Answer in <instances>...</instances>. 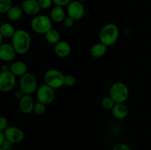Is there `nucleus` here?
I'll list each match as a JSON object with an SVG mask.
<instances>
[{
  "label": "nucleus",
  "mask_w": 151,
  "mask_h": 150,
  "mask_svg": "<svg viewBox=\"0 0 151 150\" xmlns=\"http://www.w3.org/2000/svg\"><path fill=\"white\" fill-rule=\"evenodd\" d=\"M31 36L27 31L18 29L12 38V45L18 54H24L31 46Z\"/></svg>",
  "instance_id": "nucleus-1"
},
{
  "label": "nucleus",
  "mask_w": 151,
  "mask_h": 150,
  "mask_svg": "<svg viewBox=\"0 0 151 150\" xmlns=\"http://www.w3.org/2000/svg\"><path fill=\"white\" fill-rule=\"evenodd\" d=\"M119 36V29L115 24L109 23L101 28L99 33L100 41L107 46H113Z\"/></svg>",
  "instance_id": "nucleus-2"
},
{
  "label": "nucleus",
  "mask_w": 151,
  "mask_h": 150,
  "mask_svg": "<svg viewBox=\"0 0 151 150\" xmlns=\"http://www.w3.org/2000/svg\"><path fill=\"white\" fill-rule=\"evenodd\" d=\"M128 87L125 83L117 82L114 83L109 89V96L115 103H125L129 97Z\"/></svg>",
  "instance_id": "nucleus-3"
},
{
  "label": "nucleus",
  "mask_w": 151,
  "mask_h": 150,
  "mask_svg": "<svg viewBox=\"0 0 151 150\" xmlns=\"http://www.w3.org/2000/svg\"><path fill=\"white\" fill-rule=\"evenodd\" d=\"M30 26L33 32L45 35L52 28V21L45 15H37L31 21Z\"/></svg>",
  "instance_id": "nucleus-4"
},
{
  "label": "nucleus",
  "mask_w": 151,
  "mask_h": 150,
  "mask_svg": "<svg viewBox=\"0 0 151 150\" xmlns=\"http://www.w3.org/2000/svg\"><path fill=\"white\" fill-rule=\"evenodd\" d=\"M65 75L60 71L52 69L47 71L44 74V82L53 89H58L64 85Z\"/></svg>",
  "instance_id": "nucleus-5"
},
{
  "label": "nucleus",
  "mask_w": 151,
  "mask_h": 150,
  "mask_svg": "<svg viewBox=\"0 0 151 150\" xmlns=\"http://www.w3.org/2000/svg\"><path fill=\"white\" fill-rule=\"evenodd\" d=\"M19 88L25 95H31L38 90V82L35 76L31 73H26L20 77Z\"/></svg>",
  "instance_id": "nucleus-6"
},
{
  "label": "nucleus",
  "mask_w": 151,
  "mask_h": 150,
  "mask_svg": "<svg viewBox=\"0 0 151 150\" xmlns=\"http://www.w3.org/2000/svg\"><path fill=\"white\" fill-rule=\"evenodd\" d=\"M36 95L38 101L44 103L47 105L52 102L55 99V89L46 84L38 87L36 91Z\"/></svg>",
  "instance_id": "nucleus-7"
},
{
  "label": "nucleus",
  "mask_w": 151,
  "mask_h": 150,
  "mask_svg": "<svg viewBox=\"0 0 151 150\" xmlns=\"http://www.w3.org/2000/svg\"><path fill=\"white\" fill-rule=\"evenodd\" d=\"M16 83V76L10 71L1 72L0 74V91L9 92L14 88Z\"/></svg>",
  "instance_id": "nucleus-8"
},
{
  "label": "nucleus",
  "mask_w": 151,
  "mask_h": 150,
  "mask_svg": "<svg viewBox=\"0 0 151 150\" xmlns=\"http://www.w3.org/2000/svg\"><path fill=\"white\" fill-rule=\"evenodd\" d=\"M66 7V13L68 16L73 19L75 21H78L83 17L85 7L81 1L74 0L71 1Z\"/></svg>",
  "instance_id": "nucleus-9"
},
{
  "label": "nucleus",
  "mask_w": 151,
  "mask_h": 150,
  "mask_svg": "<svg viewBox=\"0 0 151 150\" xmlns=\"http://www.w3.org/2000/svg\"><path fill=\"white\" fill-rule=\"evenodd\" d=\"M3 132L5 135L6 139L13 144L21 142L24 137L23 131L19 127L15 126H9Z\"/></svg>",
  "instance_id": "nucleus-10"
},
{
  "label": "nucleus",
  "mask_w": 151,
  "mask_h": 150,
  "mask_svg": "<svg viewBox=\"0 0 151 150\" xmlns=\"http://www.w3.org/2000/svg\"><path fill=\"white\" fill-rule=\"evenodd\" d=\"M16 54L17 52L12 44H6V43L0 44V59L2 61H13Z\"/></svg>",
  "instance_id": "nucleus-11"
},
{
  "label": "nucleus",
  "mask_w": 151,
  "mask_h": 150,
  "mask_svg": "<svg viewBox=\"0 0 151 150\" xmlns=\"http://www.w3.org/2000/svg\"><path fill=\"white\" fill-rule=\"evenodd\" d=\"M24 13L29 16H37L41 10L38 0H24L22 6Z\"/></svg>",
  "instance_id": "nucleus-12"
},
{
  "label": "nucleus",
  "mask_w": 151,
  "mask_h": 150,
  "mask_svg": "<svg viewBox=\"0 0 151 150\" xmlns=\"http://www.w3.org/2000/svg\"><path fill=\"white\" fill-rule=\"evenodd\" d=\"M54 50L58 57L60 58H65L70 54L72 48L70 44L67 41H60L56 45H55Z\"/></svg>",
  "instance_id": "nucleus-13"
},
{
  "label": "nucleus",
  "mask_w": 151,
  "mask_h": 150,
  "mask_svg": "<svg viewBox=\"0 0 151 150\" xmlns=\"http://www.w3.org/2000/svg\"><path fill=\"white\" fill-rule=\"evenodd\" d=\"M35 104L30 95H24L19 100V108L23 113L29 114L33 112Z\"/></svg>",
  "instance_id": "nucleus-14"
},
{
  "label": "nucleus",
  "mask_w": 151,
  "mask_h": 150,
  "mask_svg": "<svg viewBox=\"0 0 151 150\" xmlns=\"http://www.w3.org/2000/svg\"><path fill=\"white\" fill-rule=\"evenodd\" d=\"M112 114L117 119H123L128 115V107L125 103H116L111 110Z\"/></svg>",
  "instance_id": "nucleus-15"
},
{
  "label": "nucleus",
  "mask_w": 151,
  "mask_h": 150,
  "mask_svg": "<svg viewBox=\"0 0 151 150\" xmlns=\"http://www.w3.org/2000/svg\"><path fill=\"white\" fill-rule=\"evenodd\" d=\"M10 71L16 76H22L27 73V66L23 61H15L10 66Z\"/></svg>",
  "instance_id": "nucleus-16"
},
{
  "label": "nucleus",
  "mask_w": 151,
  "mask_h": 150,
  "mask_svg": "<svg viewBox=\"0 0 151 150\" xmlns=\"http://www.w3.org/2000/svg\"><path fill=\"white\" fill-rule=\"evenodd\" d=\"M50 19L55 23H60L63 22L66 19V11L63 7L55 6L50 12Z\"/></svg>",
  "instance_id": "nucleus-17"
},
{
  "label": "nucleus",
  "mask_w": 151,
  "mask_h": 150,
  "mask_svg": "<svg viewBox=\"0 0 151 150\" xmlns=\"http://www.w3.org/2000/svg\"><path fill=\"white\" fill-rule=\"evenodd\" d=\"M108 48H109V46L105 45L103 43H97L91 47L90 54L94 58H100L106 54Z\"/></svg>",
  "instance_id": "nucleus-18"
},
{
  "label": "nucleus",
  "mask_w": 151,
  "mask_h": 150,
  "mask_svg": "<svg viewBox=\"0 0 151 150\" xmlns=\"http://www.w3.org/2000/svg\"><path fill=\"white\" fill-rule=\"evenodd\" d=\"M45 40L47 43L52 45H56L60 41V34L57 29L52 28L44 35Z\"/></svg>",
  "instance_id": "nucleus-19"
},
{
  "label": "nucleus",
  "mask_w": 151,
  "mask_h": 150,
  "mask_svg": "<svg viewBox=\"0 0 151 150\" xmlns=\"http://www.w3.org/2000/svg\"><path fill=\"white\" fill-rule=\"evenodd\" d=\"M23 13L24 10L22 7L13 6L6 14H7L9 20L12 21H16L19 20L22 17Z\"/></svg>",
  "instance_id": "nucleus-20"
},
{
  "label": "nucleus",
  "mask_w": 151,
  "mask_h": 150,
  "mask_svg": "<svg viewBox=\"0 0 151 150\" xmlns=\"http://www.w3.org/2000/svg\"><path fill=\"white\" fill-rule=\"evenodd\" d=\"M16 32V30L13 25L10 23H4L0 26V35H2L4 38H12Z\"/></svg>",
  "instance_id": "nucleus-21"
},
{
  "label": "nucleus",
  "mask_w": 151,
  "mask_h": 150,
  "mask_svg": "<svg viewBox=\"0 0 151 150\" xmlns=\"http://www.w3.org/2000/svg\"><path fill=\"white\" fill-rule=\"evenodd\" d=\"M13 6V0H0V13H7Z\"/></svg>",
  "instance_id": "nucleus-22"
},
{
  "label": "nucleus",
  "mask_w": 151,
  "mask_h": 150,
  "mask_svg": "<svg viewBox=\"0 0 151 150\" xmlns=\"http://www.w3.org/2000/svg\"><path fill=\"white\" fill-rule=\"evenodd\" d=\"M116 104L115 101L111 98L109 96H105L104 98L102 99L101 101V104H102V107L105 109V110H112V108L114 107V104Z\"/></svg>",
  "instance_id": "nucleus-23"
},
{
  "label": "nucleus",
  "mask_w": 151,
  "mask_h": 150,
  "mask_svg": "<svg viewBox=\"0 0 151 150\" xmlns=\"http://www.w3.org/2000/svg\"><path fill=\"white\" fill-rule=\"evenodd\" d=\"M46 109H47V104H44L42 102H40L38 101V102H36L34 106L33 112L36 115H43L46 111Z\"/></svg>",
  "instance_id": "nucleus-24"
},
{
  "label": "nucleus",
  "mask_w": 151,
  "mask_h": 150,
  "mask_svg": "<svg viewBox=\"0 0 151 150\" xmlns=\"http://www.w3.org/2000/svg\"><path fill=\"white\" fill-rule=\"evenodd\" d=\"M76 83V79L73 75H66L65 76V81L64 85H66L68 87H72Z\"/></svg>",
  "instance_id": "nucleus-25"
},
{
  "label": "nucleus",
  "mask_w": 151,
  "mask_h": 150,
  "mask_svg": "<svg viewBox=\"0 0 151 150\" xmlns=\"http://www.w3.org/2000/svg\"><path fill=\"white\" fill-rule=\"evenodd\" d=\"M39 5L43 10L49 9L53 4V0H38Z\"/></svg>",
  "instance_id": "nucleus-26"
},
{
  "label": "nucleus",
  "mask_w": 151,
  "mask_h": 150,
  "mask_svg": "<svg viewBox=\"0 0 151 150\" xmlns=\"http://www.w3.org/2000/svg\"><path fill=\"white\" fill-rule=\"evenodd\" d=\"M9 126V122L7 118L1 116L0 118V131L4 132L6 129Z\"/></svg>",
  "instance_id": "nucleus-27"
},
{
  "label": "nucleus",
  "mask_w": 151,
  "mask_h": 150,
  "mask_svg": "<svg viewBox=\"0 0 151 150\" xmlns=\"http://www.w3.org/2000/svg\"><path fill=\"white\" fill-rule=\"evenodd\" d=\"M75 21L73 19H72V18L69 17V16H67V17H66V19H64L63 23V25H64L66 27L71 28L74 26V24H75Z\"/></svg>",
  "instance_id": "nucleus-28"
},
{
  "label": "nucleus",
  "mask_w": 151,
  "mask_h": 150,
  "mask_svg": "<svg viewBox=\"0 0 151 150\" xmlns=\"http://www.w3.org/2000/svg\"><path fill=\"white\" fill-rule=\"evenodd\" d=\"M72 0H53V4L55 6H60V7H65L67 6Z\"/></svg>",
  "instance_id": "nucleus-29"
},
{
  "label": "nucleus",
  "mask_w": 151,
  "mask_h": 150,
  "mask_svg": "<svg viewBox=\"0 0 151 150\" xmlns=\"http://www.w3.org/2000/svg\"><path fill=\"white\" fill-rule=\"evenodd\" d=\"M112 150H131V148L126 144L123 143H119V144H116L112 149Z\"/></svg>",
  "instance_id": "nucleus-30"
},
{
  "label": "nucleus",
  "mask_w": 151,
  "mask_h": 150,
  "mask_svg": "<svg viewBox=\"0 0 151 150\" xmlns=\"http://www.w3.org/2000/svg\"><path fill=\"white\" fill-rule=\"evenodd\" d=\"M13 143L10 142V141H6L4 143V144H2V145L1 146V148L3 149L4 150H9L10 149H11L12 147V145H13Z\"/></svg>",
  "instance_id": "nucleus-31"
},
{
  "label": "nucleus",
  "mask_w": 151,
  "mask_h": 150,
  "mask_svg": "<svg viewBox=\"0 0 151 150\" xmlns=\"http://www.w3.org/2000/svg\"><path fill=\"white\" fill-rule=\"evenodd\" d=\"M24 95H25L23 91H22V90L20 89V88H19V89L18 90V91H16V92H15V98H16V99L19 100H19H20L21 99H22V97H23Z\"/></svg>",
  "instance_id": "nucleus-32"
},
{
  "label": "nucleus",
  "mask_w": 151,
  "mask_h": 150,
  "mask_svg": "<svg viewBox=\"0 0 151 150\" xmlns=\"http://www.w3.org/2000/svg\"><path fill=\"white\" fill-rule=\"evenodd\" d=\"M6 141H7V139H6L4 133L3 132H1V131H0V146L2 145Z\"/></svg>",
  "instance_id": "nucleus-33"
},
{
  "label": "nucleus",
  "mask_w": 151,
  "mask_h": 150,
  "mask_svg": "<svg viewBox=\"0 0 151 150\" xmlns=\"http://www.w3.org/2000/svg\"><path fill=\"white\" fill-rule=\"evenodd\" d=\"M9 70H10V68H8L7 66H5V65L2 66V67H1V72L7 71H9Z\"/></svg>",
  "instance_id": "nucleus-34"
},
{
  "label": "nucleus",
  "mask_w": 151,
  "mask_h": 150,
  "mask_svg": "<svg viewBox=\"0 0 151 150\" xmlns=\"http://www.w3.org/2000/svg\"><path fill=\"white\" fill-rule=\"evenodd\" d=\"M78 1H81V2H83V1H86V0H78Z\"/></svg>",
  "instance_id": "nucleus-35"
},
{
  "label": "nucleus",
  "mask_w": 151,
  "mask_h": 150,
  "mask_svg": "<svg viewBox=\"0 0 151 150\" xmlns=\"http://www.w3.org/2000/svg\"><path fill=\"white\" fill-rule=\"evenodd\" d=\"M0 150H4V149H1V148H0Z\"/></svg>",
  "instance_id": "nucleus-36"
}]
</instances>
